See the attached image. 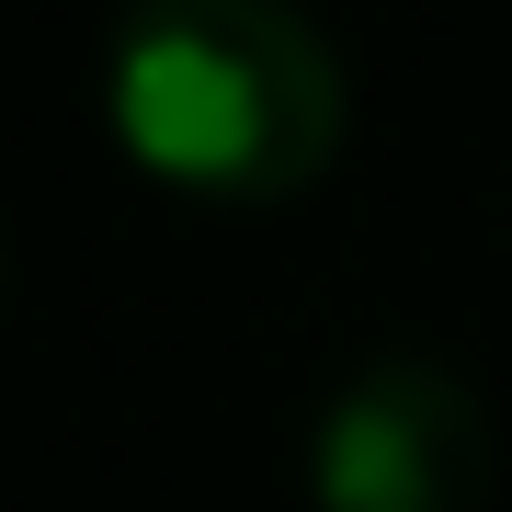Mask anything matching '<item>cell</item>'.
I'll return each mask as SVG.
<instances>
[{
	"mask_svg": "<svg viewBox=\"0 0 512 512\" xmlns=\"http://www.w3.org/2000/svg\"><path fill=\"white\" fill-rule=\"evenodd\" d=\"M103 103L148 183L274 205L308 194L342 148V57L285 0H126Z\"/></svg>",
	"mask_w": 512,
	"mask_h": 512,
	"instance_id": "1",
	"label": "cell"
},
{
	"mask_svg": "<svg viewBox=\"0 0 512 512\" xmlns=\"http://www.w3.org/2000/svg\"><path fill=\"white\" fill-rule=\"evenodd\" d=\"M319 512H478L490 501V410L444 353H365L308 433Z\"/></svg>",
	"mask_w": 512,
	"mask_h": 512,
	"instance_id": "2",
	"label": "cell"
}]
</instances>
